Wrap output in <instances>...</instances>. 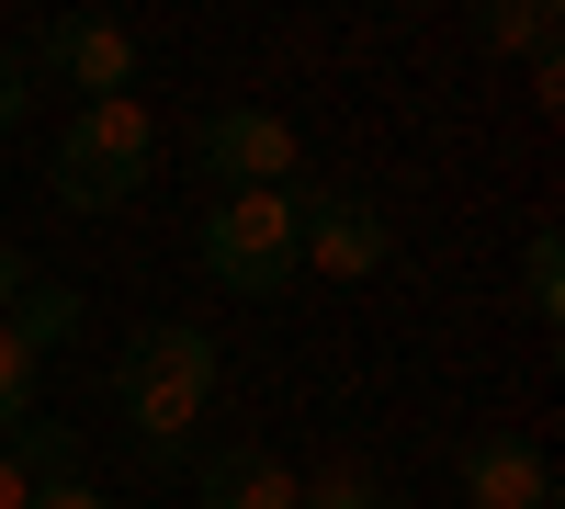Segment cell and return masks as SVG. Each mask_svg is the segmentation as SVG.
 <instances>
[{
  "instance_id": "9a60e30c",
  "label": "cell",
  "mask_w": 565,
  "mask_h": 509,
  "mask_svg": "<svg viewBox=\"0 0 565 509\" xmlns=\"http://www.w3.org/2000/svg\"><path fill=\"white\" fill-rule=\"evenodd\" d=\"M23 103H34V68H23V45H0V125H23Z\"/></svg>"
},
{
  "instance_id": "6da1fadb",
  "label": "cell",
  "mask_w": 565,
  "mask_h": 509,
  "mask_svg": "<svg viewBox=\"0 0 565 509\" xmlns=\"http://www.w3.org/2000/svg\"><path fill=\"white\" fill-rule=\"evenodd\" d=\"M215 385H226V362H215V340L193 329V317L136 329V351L114 362V407H125V431L148 442V453H136L148 476H181V465H193V431H204Z\"/></svg>"
},
{
  "instance_id": "ba28073f",
  "label": "cell",
  "mask_w": 565,
  "mask_h": 509,
  "mask_svg": "<svg viewBox=\"0 0 565 509\" xmlns=\"http://www.w3.org/2000/svg\"><path fill=\"white\" fill-rule=\"evenodd\" d=\"M193 509H295V476L271 453H193Z\"/></svg>"
},
{
  "instance_id": "30bf717a",
  "label": "cell",
  "mask_w": 565,
  "mask_h": 509,
  "mask_svg": "<svg viewBox=\"0 0 565 509\" xmlns=\"http://www.w3.org/2000/svg\"><path fill=\"white\" fill-rule=\"evenodd\" d=\"M476 45L487 57H532V45H554V12L543 0H476Z\"/></svg>"
},
{
  "instance_id": "7a4b0ae2",
  "label": "cell",
  "mask_w": 565,
  "mask_h": 509,
  "mask_svg": "<svg viewBox=\"0 0 565 509\" xmlns=\"http://www.w3.org/2000/svg\"><path fill=\"white\" fill-rule=\"evenodd\" d=\"M148 159H159V125H148V103H79L68 114V136H57V204L68 215H114V204H136V181H148Z\"/></svg>"
},
{
  "instance_id": "9c48e42d",
  "label": "cell",
  "mask_w": 565,
  "mask_h": 509,
  "mask_svg": "<svg viewBox=\"0 0 565 509\" xmlns=\"http://www.w3.org/2000/svg\"><path fill=\"white\" fill-rule=\"evenodd\" d=\"M0 340H12L23 362L68 351V340H79V295H68V284H23V295H12V317H0Z\"/></svg>"
},
{
  "instance_id": "8fae6325",
  "label": "cell",
  "mask_w": 565,
  "mask_h": 509,
  "mask_svg": "<svg viewBox=\"0 0 565 509\" xmlns=\"http://www.w3.org/2000/svg\"><path fill=\"white\" fill-rule=\"evenodd\" d=\"M0 453H12V465H23L34 487H57V476H79V431H68V420H23V431L0 442Z\"/></svg>"
},
{
  "instance_id": "277c9868",
  "label": "cell",
  "mask_w": 565,
  "mask_h": 509,
  "mask_svg": "<svg viewBox=\"0 0 565 509\" xmlns=\"http://www.w3.org/2000/svg\"><path fill=\"white\" fill-rule=\"evenodd\" d=\"M295 261L328 272V284H362V272H385V204L340 193V181H295Z\"/></svg>"
},
{
  "instance_id": "2e32d148",
  "label": "cell",
  "mask_w": 565,
  "mask_h": 509,
  "mask_svg": "<svg viewBox=\"0 0 565 509\" xmlns=\"http://www.w3.org/2000/svg\"><path fill=\"white\" fill-rule=\"evenodd\" d=\"M23 509H114V498H103V487H90V476H57V487H34Z\"/></svg>"
},
{
  "instance_id": "52a82bcc",
  "label": "cell",
  "mask_w": 565,
  "mask_h": 509,
  "mask_svg": "<svg viewBox=\"0 0 565 509\" xmlns=\"http://www.w3.org/2000/svg\"><path fill=\"white\" fill-rule=\"evenodd\" d=\"M463 509H554V465H543V442L487 431L476 453H463Z\"/></svg>"
},
{
  "instance_id": "ac0fdd59",
  "label": "cell",
  "mask_w": 565,
  "mask_h": 509,
  "mask_svg": "<svg viewBox=\"0 0 565 509\" xmlns=\"http://www.w3.org/2000/svg\"><path fill=\"white\" fill-rule=\"evenodd\" d=\"M23 498H34V476L12 465V453H0V509H23Z\"/></svg>"
},
{
  "instance_id": "5b68a950",
  "label": "cell",
  "mask_w": 565,
  "mask_h": 509,
  "mask_svg": "<svg viewBox=\"0 0 565 509\" xmlns=\"http://www.w3.org/2000/svg\"><path fill=\"white\" fill-rule=\"evenodd\" d=\"M23 68L68 79L79 103H125V91H136V34H125V23H103V12H57V23L23 45Z\"/></svg>"
},
{
  "instance_id": "4fadbf2b",
  "label": "cell",
  "mask_w": 565,
  "mask_h": 509,
  "mask_svg": "<svg viewBox=\"0 0 565 509\" xmlns=\"http://www.w3.org/2000/svg\"><path fill=\"white\" fill-rule=\"evenodd\" d=\"M295 509H385V487H373V465H328L317 487H295Z\"/></svg>"
},
{
  "instance_id": "8992f818",
  "label": "cell",
  "mask_w": 565,
  "mask_h": 509,
  "mask_svg": "<svg viewBox=\"0 0 565 509\" xmlns=\"http://www.w3.org/2000/svg\"><path fill=\"white\" fill-rule=\"evenodd\" d=\"M193 159H204V181H226V193H282V181H295V125L226 103V114L193 125Z\"/></svg>"
},
{
  "instance_id": "3957f363",
  "label": "cell",
  "mask_w": 565,
  "mask_h": 509,
  "mask_svg": "<svg viewBox=\"0 0 565 509\" xmlns=\"http://www.w3.org/2000/svg\"><path fill=\"white\" fill-rule=\"evenodd\" d=\"M204 272L226 295H282L295 284V181L282 193H215L204 204Z\"/></svg>"
},
{
  "instance_id": "5bb4252c",
  "label": "cell",
  "mask_w": 565,
  "mask_h": 509,
  "mask_svg": "<svg viewBox=\"0 0 565 509\" xmlns=\"http://www.w3.org/2000/svg\"><path fill=\"white\" fill-rule=\"evenodd\" d=\"M23 420H34V362H23L12 340H0V442H12Z\"/></svg>"
},
{
  "instance_id": "7c38bea8",
  "label": "cell",
  "mask_w": 565,
  "mask_h": 509,
  "mask_svg": "<svg viewBox=\"0 0 565 509\" xmlns=\"http://www.w3.org/2000/svg\"><path fill=\"white\" fill-rule=\"evenodd\" d=\"M521 306L543 317V329L565 317V238H554V226H532V250H521Z\"/></svg>"
},
{
  "instance_id": "e0dca14e",
  "label": "cell",
  "mask_w": 565,
  "mask_h": 509,
  "mask_svg": "<svg viewBox=\"0 0 565 509\" xmlns=\"http://www.w3.org/2000/svg\"><path fill=\"white\" fill-rule=\"evenodd\" d=\"M23 284H34V272H23V250L0 238V317H12V295H23Z\"/></svg>"
}]
</instances>
